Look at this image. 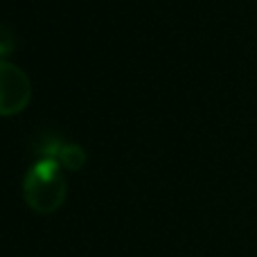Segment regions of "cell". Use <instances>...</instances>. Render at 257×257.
<instances>
[{"label":"cell","instance_id":"1","mask_svg":"<svg viewBox=\"0 0 257 257\" xmlns=\"http://www.w3.org/2000/svg\"><path fill=\"white\" fill-rule=\"evenodd\" d=\"M23 192L30 208L36 212H54L63 203L68 192L66 176L54 158H39L27 167L23 178Z\"/></svg>","mask_w":257,"mask_h":257},{"label":"cell","instance_id":"2","mask_svg":"<svg viewBox=\"0 0 257 257\" xmlns=\"http://www.w3.org/2000/svg\"><path fill=\"white\" fill-rule=\"evenodd\" d=\"M32 81L21 66L0 59V113H16L30 102Z\"/></svg>","mask_w":257,"mask_h":257},{"label":"cell","instance_id":"3","mask_svg":"<svg viewBox=\"0 0 257 257\" xmlns=\"http://www.w3.org/2000/svg\"><path fill=\"white\" fill-rule=\"evenodd\" d=\"M36 149H39L45 158H54L57 163L66 165V167H70V169L81 167L86 160V151L79 142L61 140V138H57L54 133H50L43 140L36 142Z\"/></svg>","mask_w":257,"mask_h":257},{"label":"cell","instance_id":"4","mask_svg":"<svg viewBox=\"0 0 257 257\" xmlns=\"http://www.w3.org/2000/svg\"><path fill=\"white\" fill-rule=\"evenodd\" d=\"M14 45H16V36H14V30L7 25V23L0 21V54L12 52Z\"/></svg>","mask_w":257,"mask_h":257}]
</instances>
